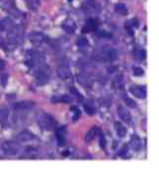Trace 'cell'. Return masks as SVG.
<instances>
[{
    "mask_svg": "<svg viewBox=\"0 0 159 172\" xmlns=\"http://www.w3.org/2000/svg\"><path fill=\"white\" fill-rule=\"evenodd\" d=\"M38 124L44 131H53L56 128V121L55 117L48 113H42L38 117Z\"/></svg>",
    "mask_w": 159,
    "mask_h": 172,
    "instance_id": "6da1fadb",
    "label": "cell"
},
{
    "mask_svg": "<svg viewBox=\"0 0 159 172\" xmlns=\"http://www.w3.org/2000/svg\"><path fill=\"white\" fill-rule=\"evenodd\" d=\"M26 64L31 67H39L40 65L45 64L44 54L37 51H30L26 56Z\"/></svg>",
    "mask_w": 159,
    "mask_h": 172,
    "instance_id": "7a4b0ae2",
    "label": "cell"
},
{
    "mask_svg": "<svg viewBox=\"0 0 159 172\" xmlns=\"http://www.w3.org/2000/svg\"><path fill=\"white\" fill-rule=\"evenodd\" d=\"M50 76V69L48 65L42 64L40 65L37 70V73L35 75L36 78V83L38 85H45L48 82Z\"/></svg>",
    "mask_w": 159,
    "mask_h": 172,
    "instance_id": "3957f363",
    "label": "cell"
},
{
    "mask_svg": "<svg viewBox=\"0 0 159 172\" xmlns=\"http://www.w3.org/2000/svg\"><path fill=\"white\" fill-rule=\"evenodd\" d=\"M2 151L7 155H17L21 151V147L14 141H5L1 146Z\"/></svg>",
    "mask_w": 159,
    "mask_h": 172,
    "instance_id": "277c9868",
    "label": "cell"
},
{
    "mask_svg": "<svg viewBox=\"0 0 159 172\" xmlns=\"http://www.w3.org/2000/svg\"><path fill=\"white\" fill-rule=\"evenodd\" d=\"M101 59L106 62H113L118 59V51L114 48L104 49L101 53Z\"/></svg>",
    "mask_w": 159,
    "mask_h": 172,
    "instance_id": "5b68a950",
    "label": "cell"
},
{
    "mask_svg": "<svg viewBox=\"0 0 159 172\" xmlns=\"http://www.w3.org/2000/svg\"><path fill=\"white\" fill-rule=\"evenodd\" d=\"M35 105H36V103L34 101L24 100V101H21V102L13 104L12 108L16 111H30L35 107Z\"/></svg>",
    "mask_w": 159,
    "mask_h": 172,
    "instance_id": "8992f818",
    "label": "cell"
},
{
    "mask_svg": "<svg viewBox=\"0 0 159 172\" xmlns=\"http://www.w3.org/2000/svg\"><path fill=\"white\" fill-rule=\"evenodd\" d=\"M22 32L19 27H15L8 34V41L10 44H20L22 43Z\"/></svg>",
    "mask_w": 159,
    "mask_h": 172,
    "instance_id": "52a82bcc",
    "label": "cell"
},
{
    "mask_svg": "<svg viewBox=\"0 0 159 172\" xmlns=\"http://www.w3.org/2000/svg\"><path fill=\"white\" fill-rule=\"evenodd\" d=\"M130 92L133 96L139 99H145L146 98V88L143 85H133L130 87Z\"/></svg>",
    "mask_w": 159,
    "mask_h": 172,
    "instance_id": "ba28073f",
    "label": "cell"
},
{
    "mask_svg": "<svg viewBox=\"0 0 159 172\" xmlns=\"http://www.w3.org/2000/svg\"><path fill=\"white\" fill-rule=\"evenodd\" d=\"M118 114H119V117H120V119L122 120V121L126 123L128 125L131 124V121H133L130 112L124 107V106H120V107L118 108Z\"/></svg>",
    "mask_w": 159,
    "mask_h": 172,
    "instance_id": "9c48e42d",
    "label": "cell"
},
{
    "mask_svg": "<svg viewBox=\"0 0 159 172\" xmlns=\"http://www.w3.org/2000/svg\"><path fill=\"white\" fill-rule=\"evenodd\" d=\"M29 39L32 42V44H34V45H36V46H40V45H42L43 43L45 42V37L40 32L31 33V34L29 35Z\"/></svg>",
    "mask_w": 159,
    "mask_h": 172,
    "instance_id": "30bf717a",
    "label": "cell"
},
{
    "mask_svg": "<svg viewBox=\"0 0 159 172\" xmlns=\"http://www.w3.org/2000/svg\"><path fill=\"white\" fill-rule=\"evenodd\" d=\"M99 25H100V23H99V21L96 20V19H94V18L88 19V20L86 21L85 27L82 29V33L84 34V33H89L91 31H95V30L98 28Z\"/></svg>",
    "mask_w": 159,
    "mask_h": 172,
    "instance_id": "8fae6325",
    "label": "cell"
},
{
    "mask_svg": "<svg viewBox=\"0 0 159 172\" xmlns=\"http://www.w3.org/2000/svg\"><path fill=\"white\" fill-rule=\"evenodd\" d=\"M56 140L59 146H64L66 143V129L65 127H60L56 131Z\"/></svg>",
    "mask_w": 159,
    "mask_h": 172,
    "instance_id": "7c38bea8",
    "label": "cell"
},
{
    "mask_svg": "<svg viewBox=\"0 0 159 172\" xmlns=\"http://www.w3.org/2000/svg\"><path fill=\"white\" fill-rule=\"evenodd\" d=\"M35 136L29 131H22L17 135V141L19 143H28V141H33Z\"/></svg>",
    "mask_w": 159,
    "mask_h": 172,
    "instance_id": "4fadbf2b",
    "label": "cell"
},
{
    "mask_svg": "<svg viewBox=\"0 0 159 172\" xmlns=\"http://www.w3.org/2000/svg\"><path fill=\"white\" fill-rule=\"evenodd\" d=\"M56 74L60 79L62 80H66V79L71 77V71L68 67L66 66H58L57 69H56Z\"/></svg>",
    "mask_w": 159,
    "mask_h": 172,
    "instance_id": "5bb4252c",
    "label": "cell"
},
{
    "mask_svg": "<svg viewBox=\"0 0 159 172\" xmlns=\"http://www.w3.org/2000/svg\"><path fill=\"white\" fill-rule=\"evenodd\" d=\"M100 133H101V129L99 127H97V126H95V127H93V128H91V129L88 131L87 135H86V138H85L86 141H87V143H90V141H92L94 138H96V136H98Z\"/></svg>",
    "mask_w": 159,
    "mask_h": 172,
    "instance_id": "9a60e30c",
    "label": "cell"
},
{
    "mask_svg": "<svg viewBox=\"0 0 159 172\" xmlns=\"http://www.w3.org/2000/svg\"><path fill=\"white\" fill-rule=\"evenodd\" d=\"M62 29L65 31L66 33H69V34H73L76 30V25H75V22L71 19H67L65 22H63L62 24Z\"/></svg>",
    "mask_w": 159,
    "mask_h": 172,
    "instance_id": "2e32d148",
    "label": "cell"
},
{
    "mask_svg": "<svg viewBox=\"0 0 159 172\" xmlns=\"http://www.w3.org/2000/svg\"><path fill=\"white\" fill-rule=\"evenodd\" d=\"M114 127H115V131H116V133H117V135L120 136V138H125L126 135V132H128L125 126L123 124H121L120 122H116L114 124Z\"/></svg>",
    "mask_w": 159,
    "mask_h": 172,
    "instance_id": "e0dca14e",
    "label": "cell"
},
{
    "mask_svg": "<svg viewBox=\"0 0 159 172\" xmlns=\"http://www.w3.org/2000/svg\"><path fill=\"white\" fill-rule=\"evenodd\" d=\"M130 146L134 151H139L142 146L141 140L137 136H133L130 141Z\"/></svg>",
    "mask_w": 159,
    "mask_h": 172,
    "instance_id": "ac0fdd59",
    "label": "cell"
},
{
    "mask_svg": "<svg viewBox=\"0 0 159 172\" xmlns=\"http://www.w3.org/2000/svg\"><path fill=\"white\" fill-rule=\"evenodd\" d=\"M8 117H9V111L7 108L0 109V125L2 127H5L8 122Z\"/></svg>",
    "mask_w": 159,
    "mask_h": 172,
    "instance_id": "d6986e66",
    "label": "cell"
},
{
    "mask_svg": "<svg viewBox=\"0 0 159 172\" xmlns=\"http://www.w3.org/2000/svg\"><path fill=\"white\" fill-rule=\"evenodd\" d=\"M50 100L53 103H70L72 98L68 95H61V96H53Z\"/></svg>",
    "mask_w": 159,
    "mask_h": 172,
    "instance_id": "ffe728a7",
    "label": "cell"
},
{
    "mask_svg": "<svg viewBox=\"0 0 159 172\" xmlns=\"http://www.w3.org/2000/svg\"><path fill=\"white\" fill-rule=\"evenodd\" d=\"M76 45H77V47H78V48H80V49H85V48H87V47H88V45H89L87 38H85L84 36L78 37V39H77V41H76Z\"/></svg>",
    "mask_w": 159,
    "mask_h": 172,
    "instance_id": "44dd1931",
    "label": "cell"
},
{
    "mask_svg": "<svg viewBox=\"0 0 159 172\" xmlns=\"http://www.w3.org/2000/svg\"><path fill=\"white\" fill-rule=\"evenodd\" d=\"M124 78H123V75L119 74L115 77L114 79V82H113V85L114 87H116L117 89H122L123 86H124Z\"/></svg>",
    "mask_w": 159,
    "mask_h": 172,
    "instance_id": "7402d4cb",
    "label": "cell"
},
{
    "mask_svg": "<svg viewBox=\"0 0 159 172\" xmlns=\"http://www.w3.org/2000/svg\"><path fill=\"white\" fill-rule=\"evenodd\" d=\"M115 10L116 12L119 13L121 15H126L128 14V9H126V6L123 3H119L115 6Z\"/></svg>",
    "mask_w": 159,
    "mask_h": 172,
    "instance_id": "603a6c76",
    "label": "cell"
},
{
    "mask_svg": "<svg viewBox=\"0 0 159 172\" xmlns=\"http://www.w3.org/2000/svg\"><path fill=\"white\" fill-rule=\"evenodd\" d=\"M134 56H136V59L137 61H141L145 59V56H146V51L144 50H141V49H139V50H136V54H134Z\"/></svg>",
    "mask_w": 159,
    "mask_h": 172,
    "instance_id": "cb8c5ba5",
    "label": "cell"
},
{
    "mask_svg": "<svg viewBox=\"0 0 159 172\" xmlns=\"http://www.w3.org/2000/svg\"><path fill=\"white\" fill-rule=\"evenodd\" d=\"M83 107H84V110H85L86 113H87L88 115H90V116H92V115L95 114V108H94L92 104H90V103L85 102L84 105H83Z\"/></svg>",
    "mask_w": 159,
    "mask_h": 172,
    "instance_id": "d4e9b609",
    "label": "cell"
},
{
    "mask_svg": "<svg viewBox=\"0 0 159 172\" xmlns=\"http://www.w3.org/2000/svg\"><path fill=\"white\" fill-rule=\"evenodd\" d=\"M71 111H72V121L73 122L77 121L79 119L80 115H81V112H80V110L77 107H75V106L71 107Z\"/></svg>",
    "mask_w": 159,
    "mask_h": 172,
    "instance_id": "484cf974",
    "label": "cell"
},
{
    "mask_svg": "<svg viewBox=\"0 0 159 172\" xmlns=\"http://www.w3.org/2000/svg\"><path fill=\"white\" fill-rule=\"evenodd\" d=\"M70 92H71L72 95H74L78 102H83V96H82V94L80 93V92L78 91V90L75 88V87H72V88L70 89Z\"/></svg>",
    "mask_w": 159,
    "mask_h": 172,
    "instance_id": "4316f807",
    "label": "cell"
},
{
    "mask_svg": "<svg viewBox=\"0 0 159 172\" xmlns=\"http://www.w3.org/2000/svg\"><path fill=\"white\" fill-rule=\"evenodd\" d=\"M125 101H126V104L128 106V107L131 108H136V101L133 100L131 98H128V97H125Z\"/></svg>",
    "mask_w": 159,
    "mask_h": 172,
    "instance_id": "83f0119b",
    "label": "cell"
},
{
    "mask_svg": "<svg viewBox=\"0 0 159 172\" xmlns=\"http://www.w3.org/2000/svg\"><path fill=\"white\" fill-rule=\"evenodd\" d=\"M99 146L101 148H105V146H106V138L102 133H100V136H99Z\"/></svg>",
    "mask_w": 159,
    "mask_h": 172,
    "instance_id": "f1b7e54d",
    "label": "cell"
},
{
    "mask_svg": "<svg viewBox=\"0 0 159 172\" xmlns=\"http://www.w3.org/2000/svg\"><path fill=\"white\" fill-rule=\"evenodd\" d=\"M128 146H125L120 151V152H119V155H120L121 157H126L128 156Z\"/></svg>",
    "mask_w": 159,
    "mask_h": 172,
    "instance_id": "f546056e",
    "label": "cell"
},
{
    "mask_svg": "<svg viewBox=\"0 0 159 172\" xmlns=\"http://www.w3.org/2000/svg\"><path fill=\"white\" fill-rule=\"evenodd\" d=\"M133 74L136 76H142L144 74V70L141 67H134L133 69Z\"/></svg>",
    "mask_w": 159,
    "mask_h": 172,
    "instance_id": "4dcf8cb0",
    "label": "cell"
},
{
    "mask_svg": "<svg viewBox=\"0 0 159 172\" xmlns=\"http://www.w3.org/2000/svg\"><path fill=\"white\" fill-rule=\"evenodd\" d=\"M126 23H128L131 27H133V28H137V27H138V21H137L136 19H133V20L126 22Z\"/></svg>",
    "mask_w": 159,
    "mask_h": 172,
    "instance_id": "1f68e13d",
    "label": "cell"
},
{
    "mask_svg": "<svg viewBox=\"0 0 159 172\" xmlns=\"http://www.w3.org/2000/svg\"><path fill=\"white\" fill-rule=\"evenodd\" d=\"M126 31H128V34L133 36V27H131L128 23H126Z\"/></svg>",
    "mask_w": 159,
    "mask_h": 172,
    "instance_id": "d6a6232c",
    "label": "cell"
},
{
    "mask_svg": "<svg viewBox=\"0 0 159 172\" xmlns=\"http://www.w3.org/2000/svg\"><path fill=\"white\" fill-rule=\"evenodd\" d=\"M99 36H101V37H105V38H108V37H112V35L111 34H108L107 32H101L100 34H99Z\"/></svg>",
    "mask_w": 159,
    "mask_h": 172,
    "instance_id": "836d02e7",
    "label": "cell"
},
{
    "mask_svg": "<svg viewBox=\"0 0 159 172\" xmlns=\"http://www.w3.org/2000/svg\"><path fill=\"white\" fill-rule=\"evenodd\" d=\"M4 65H5V62H4L3 61H1V59H0V70L3 69Z\"/></svg>",
    "mask_w": 159,
    "mask_h": 172,
    "instance_id": "e575fe53",
    "label": "cell"
},
{
    "mask_svg": "<svg viewBox=\"0 0 159 172\" xmlns=\"http://www.w3.org/2000/svg\"><path fill=\"white\" fill-rule=\"evenodd\" d=\"M68 1H69V2H71V1H72V0H68Z\"/></svg>",
    "mask_w": 159,
    "mask_h": 172,
    "instance_id": "d590c367",
    "label": "cell"
}]
</instances>
